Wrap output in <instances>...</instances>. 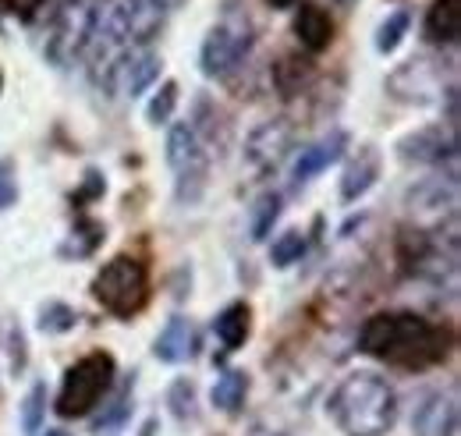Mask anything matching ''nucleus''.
<instances>
[{
    "label": "nucleus",
    "instance_id": "obj_17",
    "mask_svg": "<svg viewBox=\"0 0 461 436\" xmlns=\"http://www.w3.org/2000/svg\"><path fill=\"white\" fill-rule=\"evenodd\" d=\"M291 29H294V40H298V47L305 54H323L334 43V18H330V11L323 4H312V0L298 4Z\"/></svg>",
    "mask_w": 461,
    "mask_h": 436
},
{
    "label": "nucleus",
    "instance_id": "obj_18",
    "mask_svg": "<svg viewBox=\"0 0 461 436\" xmlns=\"http://www.w3.org/2000/svg\"><path fill=\"white\" fill-rule=\"evenodd\" d=\"M195 351H199V330H195L192 320H185V316H171L167 327L160 330V337L153 341V355L160 362H167V366L188 362Z\"/></svg>",
    "mask_w": 461,
    "mask_h": 436
},
{
    "label": "nucleus",
    "instance_id": "obj_4",
    "mask_svg": "<svg viewBox=\"0 0 461 436\" xmlns=\"http://www.w3.org/2000/svg\"><path fill=\"white\" fill-rule=\"evenodd\" d=\"M256 47V25L245 7L228 4L221 18L206 29L199 47V68L206 78H230L245 68V60Z\"/></svg>",
    "mask_w": 461,
    "mask_h": 436
},
{
    "label": "nucleus",
    "instance_id": "obj_39",
    "mask_svg": "<svg viewBox=\"0 0 461 436\" xmlns=\"http://www.w3.org/2000/svg\"><path fill=\"white\" fill-rule=\"evenodd\" d=\"M330 4H338V7H351L355 0H330Z\"/></svg>",
    "mask_w": 461,
    "mask_h": 436
},
{
    "label": "nucleus",
    "instance_id": "obj_15",
    "mask_svg": "<svg viewBox=\"0 0 461 436\" xmlns=\"http://www.w3.org/2000/svg\"><path fill=\"white\" fill-rule=\"evenodd\" d=\"M345 153H348V132L334 128L330 135L316 139L312 146H305V150L298 153V160H294V167H291V185H294V188L309 185L316 174H323L327 167H334Z\"/></svg>",
    "mask_w": 461,
    "mask_h": 436
},
{
    "label": "nucleus",
    "instance_id": "obj_7",
    "mask_svg": "<svg viewBox=\"0 0 461 436\" xmlns=\"http://www.w3.org/2000/svg\"><path fill=\"white\" fill-rule=\"evenodd\" d=\"M135 47L131 36V0H89V40L86 60L93 75H100L117 54Z\"/></svg>",
    "mask_w": 461,
    "mask_h": 436
},
{
    "label": "nucleus",
    "instance_id": "obj_22",
    "mask_svg": "<svg viewBox=\"0 0 461 436\" xmlns=\"http://www.w3.org/2000/svg\"><path fill=\"white\" fill-rule=\"evenodd\" d=\"M213 333H217V341L224 344V351L241 348V344L249 341V333H252V305H249V302H230L228 309L217 313Z\"/></svg>",
    "mask_w": 461,
    "mask_h": 436
},
{
    "label": "nucleus",
    "instance_id": "obj_37",
    "mask_svg": "<svg viewBox=\"0 0 461 436\" xmlns=\"http://www.w3.org/2000/svg\"><path fill=\"white\" fill-rule=\"evenodd\" d=\"M146 4H153V7L164 11V14H174V11H181L188 0H146Z\"/></svg>",
    "mask_w": 461,
    "mask_h": 436
},
{
    "label": "nucleus",
    "instance_id": "obj_8",
    "mask_svg": "<svg viewBox=\"0 0 461 436\" xmlns=\"http://www.w3.org/2000/svg\"><path fill=\"white\" fill-rule=\"evenodd\" d=\"M86 40H89V0H58L47 18L43 57L64 71L75 60H82Z\"/></svg>",
    "mask_w": 461,
    "mask_h": 436
},
{
    "label": "nucleus",
    "instance_id": "obj_27",
    "mask_svg": "<svg viewBox=\"0 0 461 436\" xmlns=\"http://www.w3.org/2000/svg\"><path fill=\"white\" fill-rule=\"evenodd\" d=\"M177 96H181V89H177V82H174V78L160 82V89H157V93H153V100L146 104V121H149L153 128L171 124L174 107H177Z\"/></svg>",
    "mask_w": 461,
    "mask_h": 436
},
{
    "label": "nucleus",
    "instance_id": "obj_33",
    "mask_svg": "<svg viewBox=\"0 0 461 436\" xmlns=\"http://www.w3.org/2000/svg\"><path fill=\"white\" fill-rule=\"evenodd\" d=\"M167 404H171V412L181 419V422L192 419V415H195V383L174 380L171 390H167Z\"/></svg>",
    "mask_w": 461,
    "mask_h": 436
},
{
    "label": "nucleus",
    "instance_id": "obj_6",
    "mask_svg": "<svg viewBox=\"0 0 461 436\" xmlns=\"http://www.w3.org/2000/svg\"><path fill=\"white\" fill-rule=\"evenodd\" d=\"M167 167L174 174V199L181 206H195L206 192L210 153H206V146L199 142V135L192 132L188 121L167 124Z\"/></svg>",
    "mask_w": 461,
    "mask_h": 436
},
{
    "label": "nucleus",
    "instance_id": "obj_23",
    "mask_svg": "<svg viewBox=\"0 0 461 436\" xmlns=\"http://www.w3.org/2000/svg\"><path fill=\"white\" fill-rule=\"evenodd\" d=\"M104 238H107V227H104L100 220L89 217V213H78V217H75V227H71V238H68V245L60 249V256L89 259V256L104 245Z\"/></svg>",
    "mask_w": 461,
    "mask_h": 436
},
{
    "label": "nucleus",
    "instance_id": "obj_12",
    "mask_svg": "<svg viewBox=\"0 0 461 436\" xmlns=\"http://www.w3.org/2000/svg\"><path fill=\"white\" fill-rule=\"evenodd\" d=\"M291 142H294V124L291 121H285V117L263 121L245 139V164H249L252 174L267 177V174H274L277 167L285 164V157L291 153Z\"/></svg>",
    "mask_w": 461,
    "mask_h": 436
},
{
    "label": "nucleus",
    "instance_id": "obj_40",
    "mask_svg": "<svg viewBox=\"0 0 461 436\" xmlns=\"http://www.w3.org/2000/svg\"><path fill=\"white\" fill-rule=\"evenodd\" d=\"M43 436H71V433H64V430H50V433H43Z\"/></svg>",
    "mask_w": 461,
    "mask_h": 436
},
{
    "label": "nucleus",
    "instance_id": "obj_41",
    "mask_svg": "<svg viewBox=\"0 0 461 436\" xmlns=\"http://www.w3.org/2000/svg\"><path fill=\"white\" fill-rule=\"evenodd\" d=\"M0 89H4V71H0Z\"/></svg>",
    "mask_w": 461,
    "mask_h": 436
},
{
    "label": "nucleus",
    "instance_id": "obj_25",
    "mask_svg": "<svg viewBox=\"0 0 461 436\" xmlns=\"http://www.w3.org/2000/svg\"><path fill=\"white\" fill-rule=\"evenodd\" d=\"M281 206H285V199H281V192H263L256 203H252V210H249V234H252V241H267L270 234H274V223L281 220Z\"/></svg>",
    "mask_w": 461,
    "mask_h": 436
},
{
    "label": "nucleus",
    "instance_id": "obj_34",
    "mask_svg": "<svg viewBox=\"0 0 461 436\" xmlns=\"http://www.w3.org/2000/svg\"><path fill=\"white\" fill-rule=\"evenodd\" d=\"M7 355H11V373L22 377L25 366H29V344H25V333H22L18 323L7 327Z\"/></svg>",
    "mask_w": 461,
    "mask_h": 436
},
{
    "label": "nucleus",
    "instance_id": "obj_35",
    "mask_svg": "<svg viewBox=\"0 0 461 436\" xmlns=\"http://www.w3.org/2000/svg\"><path fill=\"white\" fill-rule=\"evenodd\" d=\"M18 203V167L14 160H0V210H11Z\"/></svg>",
    "mask_w": 461,
    "mask_h": 436
},
{
    "label": "nucleus",
    "instance_id": "obj_9",
    "mask_svg": "<svg viewBox=\"0 0 461 436\" xmlns=\"http://www.w3.org/2000/svg\"><path fill=\"white\" fill-rule=\"evenodd\" d=\"M160 68H164V57L153 47H128L96 78L111 100H135L160 78Z\"/></svg>",
    "mask_w": 461,
    "mask_h": 436
},
{
    "label": "nucleus",
    "instance_id": "obj_29",
    "mask_svg": "<svg viewBox=\"0 0 461 436\" xmlns=\"http://www.w3.org/2000/svg\"><path fill=\"white\" fill-rule=\"evenodd\" d=\"M78 327V313L68 305V302H47V305H40V330L43 333H71V330Z\"/></svg>",
    "mask_w": 461,
    "mask_h": 436
},
{
    "label": "nucleus",
    "instance_id": "obj_3",
    "mask_svg": "<svg viewBox=\"0 0 461 436\" xmlns=\"http://www.w3.org/2000/svg\"><path fill=\"white\" fill-rule=\"evenodd\" d=\"M89 295L96 298V305L104 313H111L114 320H131L149 305L153 295V277L146 259L131 256V252H117L114 259H107L100 273L89 284Z\"/></svg>",
    "mask_w": 461,
    "mask_h": 436
},
{
    "label": "nucleus",
    "instance_id": "obj_31",
    "mask_svg": "<svg viewBox=\"0 0 461 436\" xmlns=\"http://www.w3.org/2000/svg\"><path fill=\"white\" fill-rule=\"evenodd\" d=\"M43 415H47V386L36 383L22 401V430H25V436H40Z\"/></svg>",
    "mask_w": 461,
    "mask_h": 436
},
{
    "label": "nucleus",
    "instance_id": "obj_24",
    "mask_svg": "<svg viewBox=\"0 0 461 436\" xmlns=\"http://www.w3.org/2000/svg\"><path fill=\"white\" fill-rule=\"evenodd\" d=\"M245 397H249V377L241 373V369H224L217 383H213V394H210V401H213V408H221V412H241V404H245Z\"/></svg>",
    "mask_w": 461,
    "mask_h": 436
},
{
    "label": "nucleus",
    "instance_id": "obj_1",
    "mask_svg": "<svg viewBox=\"0 0 461 436\" xmlns=\"http://www.w3.org/2000/svg\"><path fill=\"white\" fill-rule=\"evenodd\" d=\"M358 351L369 359H380L387 366H398L408 373H426L451 355V333L447 327L411 313V309H387L373 313L358 327Z\"/></svg>",
    "mask_w": 461,
    "mask_h": 436
},
{
    "label": "nucleus",
    "instance_id": "obj_32",
    "mask_svg": "<svg viewBox=\"0 0 461 436\" xmlns=\"http://www.w3.org/2000/svg\"><path fill=\"white\" fill-rule=\"evenodd\" d=\"M128 415H131V386H121V394L114 397V404L104 412V419L93 422V430H96V433H111V430H117Z\"/></svg>",
    "mask_w": 461,
    "mask_h": 436
},
{
    "label": "nucleus",
    "instance_id": "obj_26",
    "mask_svg": "<svg viewBox=\"0 0 461 436\" xmlns=\"http://www.w3.org/2000/svg\"><path fill=\"white\" fill-rule=\"evenodd\" d=\"M408 29H411V11H408V7L387 14V18L380 22V29H376V50H380V54H394V50L402 47V40L408 36Z\"/></svg>",
    "mask_w": 461,
    "mask_h": 436
},
{
    "label": "nucleus",
    "instance_id": "obj_19",
    "mask_svg": "<svg viewBox=\"0 0 461 436\" xmlns=\"http://www.w3.org/2000/svg\"><path fill=\"white\" fill-rule=\"evenodd\" d=\"M188 124H192V132L199 135V142L206 146V153H210V157H213V150H224V146H228V135H230L228 114L217 107L206 93H199V96H195Z\"/></svg>",
    "mask_w": 461,
    "mask_h": 436
},
{
    "label": "nucleus",
    "instance_id": "obj_10",
    "mask_svg": "<svg viewBox=\"0 0 461 436\" xmlns=\"http://www.w3.org/2000/svg\"><path fill=\"white\" fill-rule=\"evenodd\" d=\"M404 210L415 220L419 231H444V220L455 223L458 217V181L455 174H433L415 181L404 192Z\"/></svg>",
    "mask_w": 461,
    "mask_h": 436
},
{
    "label": "nucleus",
    "instance_id": "obj_13",
    "mask_svg": "<svg viewBox=\"0 0 461 436\" xmlns=\"http://www.w3.org/2000/svg\"><path fill=\"white\" fill-rule=\"evenodd\" d=\"M387 89L394 100L402 104H429L440 89H444V75H440V64L426 60V57H411L404 60L402 68L387 78ZM444 96V93H440Z\"/></svg>",
    "mask_w": 461,
    "mask_h": 436
},
{
    "label": "nucleus",
    "instance_id": "obj_16",
    "mask_svg": "<svg viewBox=\"0 0 461 436\" xmlns=\"http://www.w3.org/2000/svg\"><path fill=\"white\" fill-rule=\"evenodd\" d=\"M380 170H384V153H380L373 142L358 146V150L348 157L345 174H341V203H345V206L358 203V199L380 181Z\"/></svg>",
    "mask_w": 461,
    "mask_h": 436
},
{
    "label": "nucleus",
    "instance_id": "obj_2",
    "mask_svg": "<svg viewBox=\"0 0 461 436\" xmlns=\"http://www.w3.org/2000/svg\"><path fill=\"white\" fill-rule=\"evenodd\" d=\"M327 412L345 436H387L398 422V390L380 373H348L330 390Z\"/></svg>",
    "mask_w": 461,
    "mask_h": 436
},
{
    "label": "nucleus",
    "instance_id": "obj_36",
    "mask_svg": "<svg viewBox=\"0 0 461 436\" xmlns=\"http://www.w3.org/2000/svg\"><path fill=\"white\" fill-rule=\"evenodd\" d=\"M43 7H47V0H0V14L18 18V22H32Z\"/></svg>",
    "mask_w": 461,
    "mask_h": 436
},
{
    "label": "nucleus",
    "instance_id": "obj_38",
    "mask_svg": "<svg viewBox=\"0 0 461 436\" xmlns=\"http://www.w3.org/2000/svg\"><path fill=\"white\" fill-rule=\"evenodd\" d=\"M267 7H274V11H288V7H298L302 0H263Z\"/></svg>",
    "mask_w": 461,
    "mask_h": 436
},
{
    "label": "nucleus",
    "instance_id": "obj_21",
    "mask_svg": "<svg viewBox=\"0 0 461 436\" xmlns=\"http://www.w3.org/2000/svg\"><path fill=\"white\" fill-rule=\"evenodd\" d=\"M422 36L433 47H455L461 36V0H433L422 22Z\"/></svg>",
    "mask_w": 461,
    "mask_h": 436
},
{
    "label": "nucleus",
    "instance_id": "obj_5",
    "mask_svg": "<svg viewBox=\"0 0 461 436\" xmlns=\"http://www.w3.org/2000/svg\"><path fill=\"white\" fill-rule=\"evenodd\" d=\"M117 380V362L111 351H89L82 355L60 380V394L54 401V412L60 419H86L100 401L111 394Z\"/></svg>",
    "mask_w": 461,
    "mask_h": 436
},
{
    "label": "nucleus",
    "instance_id": "obj_11",
    "mask_svg": "<svg viewBox=\"0 0 461 436\" xmlns=\"http://www.w3.org/2000/svg\"><path fill=\"white\" fill-rule=\"evenodd\" d=\"M394 153L402 157L404 164H419V167H451L458 160V124H426V128H415L398 139Z\"/></svg>",
    "mask_w": 461,
    "mask_h": 436
},
{
    "label": "nucleus",
    "instance_id": "obj_30",
    "mask_svg": "<svg viewBox=\"0 0 461 436\" xmlns=\"http://www.w3.org/2000/svg\"><path fill=\"white\" fill-rule=\"evenodd\" d=\"M104 192H107V177H104V170H96V167H89V170L82 174V181H78V188L71 192V210H78V213H86V206H93L96 199H104Z\"/></svg>",
    "mask_w": 461,
    "mask_h": 436
},
{
    "label": "nucleus",
    "instance_id": "obj_20",
    "mask_svg": "<svg viewBox=\"0 0 461 436\" xmlns=\"http://www.w3.org/2000/svg\"><path fill=\"white\" fill-rule=\"evenodd\" d=\"M270 78H274V89L285 96V100H294L302 96V89H309V82L316 78V64L302 50H291V54H281L270 68Z\"/></svg>",
    "mask_w": 461,
    "mask_h": 436
},
{
    "label": "nucleus",
    "instance_id": "obj_14",
    "mask_svg": "<svg viewBox=\"0 0 461 436\" xmlns=\"http://www.w3.org/2000/svg\"><path fill=\"white\" fill-rule=\"evenodd\" d=\"M411 436H458V394L429 390L411 412Z\"/></svg>",
    "mask_w": 461,
    "mask_h": 436
},
{
    "label": "nucleus",
    "instance_id": "obj_28",
    "mask_svg": "<svg viewBox=\"0 0 461 436\" xmlns=\"http://www.w3.org/2000/svg\"><path fill=\"white\" fill-rule=\"evenodd\" d=\"M305 249H309V241H305L302 231H285V234L274 238V245H270V263H274L277 270H288V267H294V263L305 256Z\"/></svg>",
    "mask_w": 461,
    "mask_h": 436
}]
</instances>
